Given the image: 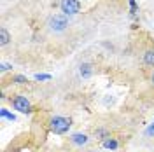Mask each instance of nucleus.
<instances>
[{
	"instance_id": "obj_1",
	"label": "nucleus",
	"mask_w": 154,
	"mask_h": 152,
	"mask_svg": "<svg viewBox=\"0 0 154 152\" xmlns=\"http://www.w3.org/2000/svg\"><path fill=\"white\" fill-rule=\"evenodd\" d=\"M70 119L67 117H61V115H56V117H53L51 119V123H49V128H51V131L56 135H65L70 129Z\"/></svg>"
},
{
	"instance_id": "obj_2",
	"label": "nucleus",
	"mask_w": 154,
	"mask_h": 152,
	"mask_svg": "<svg viewBox=\"0 0 154 152\" xmlns=\"http://www.w3.org/2000/svg\"><path fill=\"white\" fill-rule=\"evenodd\" d=\"M11 103L14 107V110H18L21 114H30V112H32V103L26 100V96H21V95L14 96V98L11 100Z\"/></svg>"
},
{
	"instance_id": "obj_3",
	"label": "nucleus",
	"mask_w": 154,
	"mask_h": 152,
	"mask_svg": "<svg viewBox=\"0 0 154 152\" xmlns=\"http://www.w3.org/2000/svg\"><path fill=\"white\" fill-rule=\"evenodd\" d=\"M68 26V19L65 14H56L49 19V28L53 32H63Z\"/></svg>"
},
{
	"instance_id": "obj_4",
	"label": "nucleus",
	"mask_w": 154,
	"mask_h": 152,
	"mask_svg": "<svg viewBox=\"0 0 154 152\" xmlns=\"http://www.w3.org/2000/svg\"><path fill=\"white\" fill-rule=\"evenodd\" d=\"M60 9L65 14H77L81 11V2L79 0H61L60 2Z\"/></svg>"
},
{
	"instance_id": "obj_5",
	"label": "nucleus",
	"mask_w": 154,
	"mask_h": 152,
	"mask_svg": "<svg viewBox=\"0 0 154 152\" xmlns=\"http://www.w3.org/2000/svg\"><path fill=\"white\" fill-rule=\"evenodd\" d=\"M88 140H89V138H88L86 135H81V133H75V135L70 136V142L74 143V145H86Z\"/></svg>"
},
{
	"instance_id": "obj_6",
	"label": "nucleus",
	"mask_w": 154,
	"mask_h": 152,
	"mask_svg": "<svg viewBox=\"0 0 154 152\" xmlns=\"http://www.w3.org/2000/svg\"><path fill=\"white\" fill-rule=\"evenodd\" d=\"M79 74H81V77L88 79V77H91V74H93V67L89 63H82L81 68H79Z\"/></svg>"
},
{
	"instance_id": "obj_7",
	"label": "nucleus",
	"mask_w": 154,
	"mask_h": 152,
	"mask_svg": "<svg viewBox=\"0 0 154 152\" xmlns=\"http://www.w3.org/2000/svg\"><path fill=\"white\" fill-rule=\"evenodd\" d=\"M103 147L105 149H110V150H116L119 147V143H117L116 138H107V140H103Z\"/></svg>"
},
{
	"instance_id": "obj_8",
	"label": "nucleus",
	"mask_w": 154,
	"mask_h": 152,
	"mask_svg": "<svg viewBox=\"0 0 154 152\" xmlns=\"http://www.w3.org/2000/svg\"><path fill=\"white\" fill-rule=\"evenodd\" d=\"M9 40H11L9 32H7L5 28H0V44H2V46H5V44H7Z\"/></svg>"
},
{
	"instance_id": "obj_9",
	"label": "nucleus",
	"mask_w": 154,
	"mask_h": 152,
	"mask_svg": "<svg viewBox=\"0 0 154 152\" xmlns=\"http://www.w3.org/2000/svg\"><path fill=\"white\" fill-rule=\"evenodd\" d=\"M144 63L145 65H154V51H145L144 53Z\"/></svg>"
},
{
	"instance_id": "obj_10",
	"label": "nucleus",
	"mask_w": 154,
	"mask_h": 152,
	"mask_svg": "<svg viewBox=\"0 0 154 152\" xmlns=\"http://www.w3.org/2000/svg\"><path fill=\"white\" fill-rule=\"evenodd\" d=\"M0 115H2V119H7V121H11V123H14V121H16V115L11 114L7 108H2V110H0Z\"/></svg>"
},
{
	"instance_id": "obj_11",
	"label": "nucleus",
	"mask_w": 154,
	"mask_h": 152,
	"mask_svg": "<svg viewBox=\"0 0 154 152\" xmlns=\"http://www.w3.org/2000/svg\"><path fill=\"white\" fill-rule=\"evenodd\" d=\"M96 138H100V140H107V138H110V135H109L107 129L100 128V129H96Z\"/></svg>"
},
{
	"instance_id": "obj_12",
	"label": "nucleus",
	"mask_w": 154,
	"mask_h": 152,
	"mask_svg": "<svg viewBox=\"0 0 154 152\" xmlns=\"http://www.w3.org/2000/svg\"><path fill=\"white\" fill-rule=\"evenodd\" d=\"M12 81H14L16 84H25V82H26V77L25 75H14L12 77Z\"/></svg>"
},
{
	"instance_id": "obj_13",
	"label": "nucleus",
	"mask_w": 154,
	"mask_h": 152,
	"mask_svg": "<svg viewBox=\"0 0 154 152\" xmlns=\"http://www.w3.org/2000/svg\"><path fill=\"white\" fill-rule=\"evenodd\" d=\"M35 79H37V81H49V79H51V75H49V74H37V75H35Z\"/></svg>"
},
{
	"instance_id": "obj_14",
	"label": "nucleus",
	"mask_w": 154,
	"mask_h": 152,
	"mask_svg": "<svg viewBox=\"0 0 154 152\" xmlns=\"http://www.w3.org/2000/svg\"><path fill=\"white\" fill-rule=\"evenodd\" d=\"M11 68H12V67H11L9 63H2V72H9Z\"/></svg>"
},
{
	"instance_id": "obj_15",
	"label": "nucleus",
	"mask_w": 154,
	"mask_h": 152,
	"mask_svg": "<svg viewBox=\"0 0 154 152\" xmlns=\"http://www.w3.org/2000/svg\"><path fill=\"white\" fill-rule=\"evenodd\" d=\"M130 7H131V14H135V11H137V4H135V0H130Z\"/></svg>"
},
{
	"instance_id": "obj_16",
	"label": "nucleus",
	"mask_w": 154,
	"mask_h": 152,
	"mask_svg": "<svg viewBox=\"0 0 154 152\" xmlns=\"http://www.w3.org/2000/svg\"><path fill=\"white\" fill-rule=\"evenodd\" d=\"M147 135H154V123H152V126L147 128Z\"/></svg>"
},
{
	"instance_id": "obj_17",
	"label": "nucleus",
	"mask_w": 154,
	"mask_h": 152,
	"mask_svg": "<svg viewBox=\"0 0 154 152\" xmlns=\"http://www.w3.org/2000/svg\"><path fill=\"white\" fill-rule=\"evenodd\" d=\"M152 82H154V74H152Z\"/></svg>"
}]
</instances>
